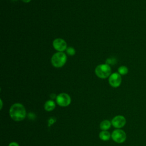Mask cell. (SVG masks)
I'll return each instance as SVG.
<instances>
[{"instance_id": "1", "label": "cell", "mask_w": 146, "mask_h": 146, "mask_svg": "<svg viewBox=\"0 0 146 146\" xmlns=\"http://www.w3.org/2000/svg\"><path fill=\"white\" fill-rule=\"evenodd\" d=\"M9 114L13 120L19 121L23 120L25 118L26 116V111L25 107L22 104L17 103L11 106Z\"/></svg>"}, {"instance_id": "2", "label": "cell", "mask_w": 146, "mask_h": 146, "mask_svg": "<svg viewBox=\"0 0 146 146\" xmlns=\"http://www.w3.org/2000/svg\"><path fill=\"white\" fill-rule=\"evenodd\" d=\"M67 55L63 52H57L53 54L51 59L52 65L55 68L62 67L67 62Z\"/></svg>"}, {"instance_id": "3", "label": "cell", "mask_w": 146, "mask_h": 146, "mask_svg": "<svg viewBox=\"0 0 146 146\" xmlns=\"http://www.w3.org/2000/svg\"><path fill=\"white\" fill-rule=\"evenodd\" d=\"M95 73L98 78L106 79L111 74V67L106 63L99 64L95 69Z\"/></svg>"}, {"instance_id": "4", "label": "cell", "mask_w": 146, "mask_h": 146, "mask_svg": "<svg viewBox=\"0 0 146 146\" xmlns=\"http://www.w3.org/2000/svg\"><path fill=\"white\" fill-rule=\"evenodd\" d=\"M111 137L115 142L120 144L125 141L127 139V135L123 130L121 129H116L112 132Z\"/></svg>"}, {"instance_id": "5", "label": "cell", "mask_w": 146, "mask_h": 146, "mask_svg": "<svg viewBox=\"0 0 146 146\" xmlns=\"http://www.w3.org/2000/svg\"><path fill=\"white\" fill-rule=\"evenodd\" d=\"M71 98L66 93H60L56 97L57 104L61 107H67L71 103Z\"/></svg>"}, {"instance_id": "6", "label": "cell", "mask_w": 146, "mask_h": 146, "mask_svg": "<svg viewBox=\"0 0 146 146\" xmlns=\"http://www.w3.org/2000/svg\"><path fill=\"white\" fill-rule=\"evenodd\" d=\"M121 75L118 72H113L111 74L108 78V83L113 88L119 87L121 83Z\"/></svg>"}, {"instance_id": "7", "label": "cell", "mask_w": 146, "mask_h": 146, "mask_svg": "<svg viewBox=\"0 0 146 146\" xmlns=\"http://www.w3.org/2000/svg\"><path fill=\"white\" fill-rule=\"evenodd\" d=\"M54 48L58 52H63L67 48L66 42L62 38H56L52 42Z\"/></svg>"}, {"instance_id": "8", "label": "cell", "mask_w": 146, "mask_h": 146, "mask_svg": "<svg viewBox=\"0 0 146 146\" xmlns=\"http://www.w3.org/2000/svg\"><path fill=\"white\" fill-rule=\"evenodd\" d=\"M112 125L116 129H120L126 124V119L122 115H117L111 120Z\"/></svg>"}, {"instance_id": "9", "label": "cell", "mask_w": 146, "mask_h": 146, "mask_svg": "<svg viewBox=\"0 0 146 146\" xmlns=\"http://www.w3.org/2000/svg\"><path fill=\"white\" fill-rule=\"evenodd\" d=\"M44 108L46 111H51L55 108V103L52 100H48L44 103Z\"/></svg>"}, {"instance_id": "10", "label": "cell", "mask_w": 146, "mask_h": 146, "mask_svg": "<svg viewBox=\"0 0 146 146\" xmlns=\"http://www.w3.org/2000/svg\"><path fill=\"white\" fill-rule=\"evenodd\" d=\"M99 136L102 140L107 141L110 139V137H111V135L109 132L107 131H103L99 133Z\"/></svg>"}, {"instance_id": "11", "label": "cell", "mask_w": 146, "mask_h": 146, "mask_svg": "<svg viewBox=\"0 0 146 146\" xmlns=\"http://www.w3.org/2000/svg\"><path fill=\"white\" fill-rule=\"evenodd\" d=\"M111 122H110L109 120H105L101 122L100 124V128L103 131H107L111 127Z\"/></svg>"}, {"instance_id": "12", "label": "cell", "mask_w": 146, "mask_h": 146, "mask_svg": "<svg viewBox=\"0 0 146 146\" xmlns=\"http://www.w3.org/2000/svg\"><path fill=\"white\" fill-rule=\"evenodd\" d=\"M117 72L121 75H125L128 72V68L125 66H121L117 69Z\"/></svg>"}, {"instance_id": "13", "label": "cell", "mask_w": 146, "mask_h": 146, "mask_svg": "<svg viewBox=\"0 0 146 146\" xmlns=\"http://www.w3.org/2000/svg\"><path fill=\"white\" fill-rule=\"evenodd\" d=\"M66 53L70 56H73L76 53V51L75 48L72 47H67V49L66 50Z\"/></svg>"}, {"instance_id": "14", "label": "cell", "mask_w": 146, "mask_h": 146, "mask_svg": "<svg viewBox=\"0 0 146 146\" xmlns=\"http://www.w3.org/2000/svg\"><path fill=\"white\" fill-rule=\"evenodd\" d=\"M116 63V60L115 58H109L108 59H107L106 61V63L108 64V65H113L115 64Z\"/></svg>"}, {"instance_id": "15", "label": "cell", "mask_w": 146, "mask_h": 146, "mask_svg": "<svg viewBox=\"0 0 146 146\" xmlns=\"http://www.w3.org/2000/svg\"><path fill=\"white\" fill-rule=\"evenodd\" d=\"M9 146H19V144L16 142H11L9 144Z\"/></svg>"}, {"instance_id": "16", "label": "cell", "mask_w": 146, "mask_h": 146, "mask_svg": "<svg viewBox=\"0 0 146 146\" xmlns=\"http://www.w3.org/2000/svg\"><path fill=\"white\" fill-rule=\"evenodd\" d=\"M23 2H24V3H29V2H30L31 0H21Z\"/></svg>"}, {"instance_id": "17", "label": "cell", "mask_w": 146, "mask_h": 146, "mask_svg": "<svg viewBox=\"0 0 146 146\" xmlns=\"http://www.w3.org/2000/svg\"><path fill=\"white\" fill-rule=\"evenodd\" d=\"M0 102H1V109L2 107V101L1 99L0 100Z\"/></svg>"}, {"instance_id": "18", "label": "cell", "mask_w": 146, "mask_h": 146, "mask_svg": "<svg viewBox=\"0 0 146 146\" xmlns=\"http://www.w3.org/2000/svg\"><path fill=\"white\" fill-rule=\"evenodd\" d=\"M12 1H17V0H12Z\"/></svg>"}]
</instances>
